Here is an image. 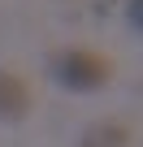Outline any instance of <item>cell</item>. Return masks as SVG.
<instances>
[{"mask_svg": "<svg viewBox=\"0 0 143 147\" xmlns=\"http://www.w3.org/2000/svg\"><path fill=\"white\" fill-rule=\"evenodd\" d=\"M52 78L69 91H100L113 78V65L91 48H65L52 56Z\"/></svg>", "mask_w": 143, "mask_h": 147, "instance_id": "1", "label": "cell"}, {"mask_svg": "<svg viewBox=\"0 0 143 147\" xmlns=\"http://www.w3.org/2000/svg\"><path fill=\"white\" fill-rule=\"evenodd\" d=\"M30 113V87L18 78V74L0 69V117L5 121H22Z\"/></svg>", "mask_w": 143, "mask_h": 147, "instance_id": "2", "label": "cell"}, {"mask_svg": "<svg viewBox=\"0 0 143 147\" xmlns=\"http://www.w3.org/2000/svg\"><path fill=\"white\" fill-rule=\"evenodd\" d=\"M78 147H130V130L121 121H104V125H91Z\"/></svg>", "mask_w": 143, "mask_h": 147, "instance_id": "3", "label": "cell"}, {"mask_svg": "<svg viewBox=\"0 0 143 147\" xmlns=\"http://www.w3.org/2000/svg\"><path fill=\"white\" fill-rule=\"evenodd\" d=\"M126 18L134 30H143V0H126Z\"/></svg>", "mask_w": 143, "mask_h": 147, "instance_id": "4", "label": "cell"}]
</instances>
